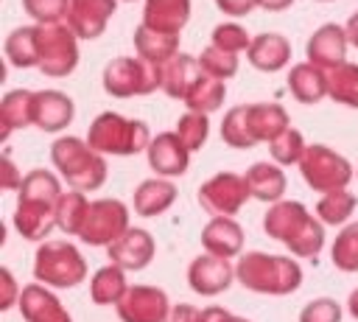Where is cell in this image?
<instances>
[{"label":"cell","mask_w":358,"mask_h":322,"mask_svg":"<svg viewBox=\"0 0 358 322\" xmlns=\"http://www.w3.org/2000/svg\"><path fill=\"white\" fill-rule=\"evenodd\" d=\"M263 230L268 238L288 246L294 258L316 260L324 249V224L296 199H282L271 204L263 216Z\"/></svg>","instance_id":"cell-1"},{"label":"cell","mask_w":358,"mask_h":322,"mask_svg":"<svg viewBox=\"0 0 358 322\" xmlns=\"http://www.w3.org/2000/svg\"><path fill=\"white\" fill-rule=\"evenodd\" d=\"M235 280L255 291V294H271L285 297L294 294L302 286V266L294 258L285 255H268V252H246L235 263Z\"/></svg>","instance_id":"cell-2"},{"label":"cell","mask_w":358,"mask_h":322,"mask_svg":"<svg viewBox=\"0 0 358 322\" xmlns=\"http://www.w3.org/2000/svg\"><path fill=\"white\" fill-rule=\"evenodd\" d=\"M50 162L59 171V176L67 182L70 190H98L106 182V160L98 154L87 140L64 134L56 137L50 146Z\"/></svg>","instance_id":"cell-3"},{"label":"cell","mask_w":358,"mask_h":322,"mask_svg":"<svg viewBox=\"0 0 358 322\" xmlns=\"http://www.w3.org/2000/svg\"><path fill=\"white\" fill-rule=\"evenodd\" d=\"M151 129L145 120L137 118H123L117 112H101L90 129H87V143L98 154H115V157H131L140 151H148L151 146Z\"/></svg>","instance_id":"cell-4"},{"label":"cell","mask_w":358,"mask_h":322,"mask_svg":"<svg viewBox=\"0 0 358 322\" xmlns=\"http://www.w3.org/2000/svg\"><path fill=\"white\" fill-rule=\"evenodd\" d=\"M34 277L48 288H76L81 280H87V260L70 241L50 238L36 246Z\"/></svg>","instance_id":"cell-5"},{"label":"cell","mask_w":358,"mask_h":322,"mask_svg":"<svg viewBox=\"0 0 358 322\" xmlns=\"http://www.w3.org/2000/svg\"><path fill=\"white\" fill-rule=\"evenodd\" d=\"M103 92L112 98H134V95H151L154 90H162V67L151 64L145 59L134 56H117L106 62L101 73Z\"/></svg>","instance_id":"cell-6"},{"label":"cell","mask_w":358,"mask_h":322,"mask_svg":"<svg viewBox=\"0 0 358 322\" xmlns=\"http://www.w3.org/2000/svg\"><path fill=\"white\" fill-rule=\"evenodd\" d=\"M299 174L308 182V188L322 196L333 193V190H344L350 185V179L355 176L350 160L324 143H310L305 148V154L299 160Z\"/></svg>","instance_id":"cell-7"},{"label":"cell","mask_w":358,"mask_h":322,"mask_svg":"<svg viewBox=\"0 0 358 322\" xmlns=\"http://www.w3.org/2000/svg\"><path fill=\"white\" fill-rule=\"evenodd\" d=\"M78 36L67 22L39 25V70L48 78H64L78 67Z\"/></svg>","instance_id":"cell-8"},{"label":"cell","mask_w":358,"mask_h":322,"mask_svg":"<svg viewBox=\"0 0 358 322\" xmlns=\"http://www.w3.org/2000/svg\"><path fill=\"white\" fill-rule=\"evenodd\" d=\"M246 199H252V193L246 188V179L235 171L213 174L207 182L199 185V193H196V202L201 204L204 213H210V218H215V216L235 218V213H241Z\"/></svg>","instance_id":"cell-9"},{"label":"cell","mask_w":358,"mask_h":322,"mask_svg":"<svg viewBox=\"0 0 358 322\" xmlns=\"http://www.w3.org/2000/svg\"><path fill=\"white\" fill-rule=\"evenodd\" d=\"M129 230V207L120 199H95L87 210L78 238L90 246H112Z\"/></svg>","instance_id":"cell-10"},{"label":"cell","mask_w":358,"mask_h":322,"mask_svg":"<svg viewBox=\"0 0 358 322\" xmlns=\"http://www.w3.org/2000/svg\"><path fill=\"white\" fill-rule=\"evenodd\" d=\"M171 300L157 286H129L126 297L117 302L120 322H165L171 314Z\"/></svg>","instance_id":"cell-11"},{"label":"cell","mask_w":358,"mask_h":322,"mask_svg":"<svg viewBox=\"0 0 358 322\" xmlns=\"http://www.w3.org/2000/svg\"><path fill=\"white\" fill-rule=\"evenodd\" d=\"M235 280V266L229 258H218V255H199L190 260L187 266V286L201 294V297H215L221 291H227Z\"/></svg>","instance_id":"cell-12"},{"label":"cell","mask_w":358,"mask_h":322,"mask_svg":"<svg viewBox=\"0 0 358 322\" xmlns=\"http://www.w3.org/2000/svg\"><path fill=\"white\" fill-rule=\"evenodd\" d=\"M347 45H350L347 28L338 25V22H324L310 34V39L305 45V56H308L310 64H316L324 73H330V70H336L338 64L347 62L344 59L347 56Z\"/></svg>","instance_id":"cell-13"},{"label":"cell","mask_w":358,"mask_h":322,"mask_svg":"<svg viewBox=\"0 0 358 322\" xmlns=\"http://www.w3.org/2000/svg\"><path fill=\"white\" fill-rule=\"evenodd\" d=\"M56 202L48 199H22L17 196V207H14V230L25 238V241H50L48 235L56 230Z\"/></svg>","instance_id":"cell-14"},{"label":"cell","mask_w":358,"mask_h":322,"mask_svg":"<svg viewBox=\"0 0 358 322\" xmlns=\"http://www.w3.org/2000/svg\"><path fill=\"white\" fill-rule=\"evenodd\" d=\"M157 244L154 235L143 227H129L112 246H106V258L109 263L120 266L123 272H140L154 260Z\"/></svg>","instance_id":"cell-15"},{"label":"cell","mask_w":358,"mask_h":322,"mask_svg":"<svg viewBox=\"0 0 358 322\" xmlns=\"http://www.w3.org/2000/svg\"><path fill=\"white\" fill-rule=\"evenodd\" d=\"M145 157H148V168H151L157 176H162V179L182 176V174L187 171V165H190V151H187V146L179 140L176 132H159V134L151 140Z\"/></svg>","instance_id":"cell-16"},{"label":"cell","mask_w":358,"mask_h":322,"mask_svg":"<svg viewBox=\"0 0 358 322\" xmlns=\"http://www.w3.org/2000/svg\"><path fill=\"white\" fill-rule=\"evenodd\" d=\"M117 11V0H70L67 25L78 39H98Z\"/></svg>","instance_id":"cell-17"},{"label":"cell","mask_w":358,"mask_h":322,"mask_svg":"<svg viewBox=\"0 0 358 322\" xmlns=\"http://www.w3.org/2000/svg\"><path fill=\"white\" fill-rule=\"evenodd\" d=\"M17 308H20L25 322H73V316L67 314L62 300L42 283L22 286Z\"/></svg>","instance_id":"cell-18"},{"label":"cell","mask_w":358,"mask_h":322,"mask_svg":"<svg viewBox=\"0 0 358 322\" xmlns=\"http://www.w3.org/2000/svg\"><path fill=\"white\" fill-rule=\"evenodd\" d=\"M76 104L62 90H36L34 92V126L42 132H62L73 123Z\"/></svg>","instance_id":"cell-19"},{"label":"cell","mask_w":358,"mask_h":322,"mask_svg":"<svg viewBox=\"0 0 358 322\" xmlns=\"http://www.w3.org/2000/svg\"><path fill=\"white\" fill-rule=\"evenodd\" d=\"M246 59H249V64L255 70L280 73L291 62V42H288V36H282L277 31L257 34V36H252V45L246 50Z\"/></svg>","instance_id":"cell-20"},{"label":"cell","mask_w":358,"mask_h":322,"mask_svg":"<svg viewBox=\"0 0 358 322\" xmlns=\"http://www.w3.org/2000/svg\"><path fill=\"white\" fill-rule=\"evenodd\" d=\"M201 246L218 258H235L243 249V227L229 216H215L201 230Z\"/></svg>","instance_id":"cell-21"},{"label":"cell","mask_w":358,"mask_h":322,"mask_svg":"<svg viewBox=\"0 0 358 322\" xmlns=\"http://www.w3.org/2000/svg\"><path fill=\"white\" fill-rule=\"evenodd\" d=\"M243 179H246V188H249L252 199L266 202V204L282 202V193H285L288 179H285V174H282V168L277 162H266V160L263 162H252L246 168Z\"/></svg>","instance_id":"cell-22"},{"label":"cell","mask_w":358,"mask_h":322,"mask_svg":"<svg viewBox=\"0 0 358 322\" xmlns=\"http://www.w3.org/2000/svg\"><path fill=\"white\" fill-rule=\"evenodd\" d=\"M201 64H199V56H190V53H176L168 64H162V92L168 98H176V101H185V95L193 90V84L201 78Z\"/></svg>","instance_id":"cell-23"},{"label":"cell","mask_w":358,"mask_h":322,"mask_svg":"<svg viewBox=\"0 0 358 322\" xmlns=\"http://www.w3.org/2000/svg\"><path fill=\"white\" fill-rule=\"evenodd\" d=\"M173 202H176V185L171 179L151 176L134 188V213L143 218H154L165 213Z\"/></svg>","instance_id":"cell-24"},{"label":"cell","mask_w":358,"mask_h":322,"mask_svg":"<svg viewBox=\"0 0 358 322\" xmlns=\"http://www.w3.org/2000/svg\"><path fill=\"white\" fill-rule=\"evenodd\" d=\"M190 20V0H145L143 25L165 34H179Z\"/></svg>","instance_id":"cell-25"},{"label":"cell","mask_w":358,"mask_h":322,"mask_svg":"<svg viewBox=\"0 0 358 322\" xmlns=\"http://www.w3.org/2000/svg\"><path fill=\"white\" fill-rule=\"evenodd\" d=\"M134 50L140 59L151 62V64H168L176 53H179V34H165V31H154L148 25H137L134 28Z\"/></svg>","instance_id":"cell-26"},{"label":"cell","mask_w":358,"mask_h":322,"mask_svg":"<svg viewBox=\"0 0 358 322\" xmlns=\"http://www.w3.org/2000/svg\"><path fill=\"white\" fill-rule=\"evenodd\" d=\"M34 92L36 90H8L0 101V140H8L14 129L34 126Z\"/></svg>","instance_id":"cell-27"},{"label":"cell","mask_w":358,"mask_h":322,"mask_svg":"<svg viewBox=\"0 0 358 322\" xmlns=\"http://www.w3.org/2000/svg\"><path fill=\"white\" fill-rule=\"evenodd\" d=\"M288 92L299 104H319L327 95V73L310 62H299L288 73Z\"/></svg>","instance_id":"cell-28"},{"label":"cell","mask_w":358,"mask_h":322,"mask_svg":"<svg viewBox=\"0 0 358 322\" xmlns=\"http://www.w3.org/2000/svg\"><path fill=\"white\" fill-rule=\"evenodd\" d=\"M249 126L257 143H271L285 129H291V120L282 104L268 101V104H249Z\"/></svg>","instance_id":"cell-29"},{"label":"cell","mask_w":358,"mask_h":322,"mask_svg":"<svg viewBox=\"0 0 358 322\" xmlns=\"http://www.w3.org/2000/svg\"><path fill=\"white\" fill-rule=\"evenodd\" d=\"M3 50H6V59L11 67H20V70L39 67V25L14 28L6 36Z\"/></svg>","instance_id":"cell-30"},{"label":"cell","mask_w":358,"mask_h":322,"mask_svg":"<svg viewBox=\"0 0 358 322\" xmlns=\"http://www.w3.org/2000/svg\"><path fill=\"white\" fill-rule=\"evenodd\" d=\"M126 291H129L126 272L115 263L101 266L90 280V300L95 305H115L117 308V302L126 297Z\"/></svg>","instance_id":"cell-31"},{"label":"cell","mask_w":358,"mask_h":322,"mask_svg":"<svg viewBox=\"0 0 358 322\" xmlns=\"http://www.w3.org/2000/svg\"><path fill=\"white\" fill-rule=\"evenodd\" d=\"M227 98V84L221 78H213L207 73H201V78L193 84V90L185 95V106L187 112H199V115H213L215 109L224 106Z\"/></svg>","instance_id":"cell-32"},{"label":"cell","mask_w":358,"mask_h":322,"mask_svg":"<svg viewBox=\"0 0 358 322\" xmlns=\"http://www.w3.org/2000/svg\"><path fill=\"white\" fill-rule=\"evenodd\" d=\"M92 202H87V193L81 190H64L56 202V224L62 232L67 235H78L81 232V224L87 218V210H90Z\"/></svg>","instance_id":"cell-33"},{"label":"cell","mask_w":358,"mask_h":322,"mask_svg":"<svg viewBox=\"0 0 358 322\" xmlns=\"http://www.w3.org/2000/svg\"><path fill=\"white\" fill-rule=\"evenodd\" d=\"M327 95L350 109H358V64L344 62L327 73Z\"/></svg>","instance_id":"cell-34"},{"label":"cell","mask_w":358,"mask_h":322,"mask_svg":"<svg viewBox=\"0 0 358 322\" xmlns=\"http://www.w3.org/2000/svg\"><path fill=\"white\" fill-rule=\"evenodd\" d=\"M221 140L232 148H252L257 146L252 126H249V104H238L232 109H227L224 120H221Z\"/></svg>","instance_id":"cell-35"},{"label":"cell","mask_w":358,"mask_h":322,"mask_svg":"<svg viewBox=\"0 0 358 322\" xmlns=\"http://www.w3.org/2000/svg\"><path fill=\"white\" fill-rule=\"evenodd\" d=\"M355 204H358V199H355V193L352 190H333V193H324L319 202H316V218L322 221V224H330V227H336V224H347V218L355 213Z\"/></svg>","instance_id":"cell-36"},{"label":"cell","mask_w":358,"mask_h":322,"mask_svg":"<svg viewBox=\"0 0 358 322\" xmlns=\"http://www.w3.org/2000/svg\"><path fill=\"white\" fill-rule=\"evenodd\" d=\"M62 193H64V190H62L59 176H56L53 171H48V168H34V171H28V174L22 176L20 190H17V196H22V199H48V202H59Z\"/></svg>","instance_id":"cell-37"},{"label":"cell","mask_w":358,"mask_h":322,"mask_svg":"<svg viewBox=\"0 0 358 322\" xmlns=\"http://www.w3.org/2000/svg\"><path fill=\"white\" fill-rule=\"evenodd\" d=\"M330 260L338 272H347V274L358 272V221L347 224L336 235V241L330 246Z\"/></svg>","instance_id":"cell-38"},{"label":"cell","mask_w":358,"mask_h":322,"mask_svg":"<svg viewBox=\"0 0 358 322\" xmlns=\"http://www.w3.org/2000/svg\"><path fill=\"white\" fill-rule=\"evenodd\" d=\"M305 148H308V143H305L302 132H299V129H294V126H291V129H285L277 140H271V143H268L271 162H277V165H299V160H302Z\"/></svg>","instance_id":"cell-39"},{"label":"cell","mask_w":358,"mask_h":322,"mask_svg":"<svg viewBox=\"0 0 358 322\" xmlns=\"http://www.w3.org/2000/svg\"><path fill=\"white\" fill-rule=\"evenodd\" d=\"M179 140L187 146V151H199L204 148L207 137H210V120L207 115H199V112H185L179 120H176V129Z\"/></svg>","instance_id":"cell-40"},{"label":"cell","mask_w":358,"mask_h":322,"mask_svg":"<svg viewBox=\"0 0 358 322\" xmlns=\"http://www.w3.org/2000/svg\"><path fill=\"white\" fill-rule=\"evenodd\" d=\"M199 64H201V70L207 76L221 78V81H227V78H232L238 73V56L235 53H227V50H221L215 45H207L199 53Z\"/></svg>","instance_id":"cell-41"},{"label":"cell","mask_w":358,"mask_h":322,"mask_svg":"<svg viewBox=\"0 0 358 322\" xmlns=\"http://www.w3.org/2000/svg\"><path fill=\"white\" fill-rule=\"evenodd\" d=\"M210 45H215V48H221V50L238 56V53L249 50L252 36H249V31H246L243 25H238V22H221V25L213 28V34H210Z\"/></svg>","instance_id":"cell-42"},{"label":"cell","mask_w":358,"mask_h":322,"mask_svg":"<svg viewBox=\"0 0 358 322\" xmlns=\"http://www.w3.org/2000/svg\"><path fill=\"white\" fill-rule=\"evenodd\" d=\"M22 8L36 25H59L67 20L70 0H22Z\"/></svg>","instance_id":"cell-43"},{"label":"cell","mask_w":358,"mask_h":322,"mask_svg":"<svg viewBox=\"0 0 358 322\" xmlns=\"http://www.w3.org/2000/svg\"><path fill=\"white\" fill-rule=\"evenodd\" d=\"M299 322H341V305L333 297H319L299 311Z\"/></svg>","instance_id":"cell-44"},{"label":"cell","mask_w":358,"mask_h":322,"mask_svg":"<svg viewBox=\"0 0 358 322\" xmlns=\"http://www.w3.org/2000/svg\"><path fill=\"white\" fill-rule=\"evenodd\" d=\"M20 291L22 288H17V280H14V274H11V269H0V308L3 311H8L11 305H17L20 302Z\"/></svg>","instance_id":"cell-45"},{"label":"cell","mask_w":358,"mask_h":322,"mask_svg":"<svg viewBox=\"0 0 358 322\" xmlns=\"http://www.w3.org/2000/svg\"><path fill=\"white\" fill-rule=\"evenodd\" d=\"M204 316V308H196V305H187V302H179L171 308L168 319L165 322H201Z\"/></svg>","instance_id":"cell-46"},{"label":"cell","mask_w":358,"mask_h":322,"mask_svg":"<svg viewBox=\"0 0 358 322\" xmlns=\"http://www.w3.org/2000/svg\"><path fill=\"white\" fill-rule=\"evenodd\" d=\"M215 6L229 17H246L257 8V0H215Z\"/></svg>","instance_id":"cell-47"},{"label":"cell","mask_w":358,"mask_h":322,"mask_svg":"<svg viewBox=\"0 0 358 322\" xmlns=\"http://www.w3.org/2000/svg\"><path fill=\"white\" fill-rule=\"evenodd\" d=\"M20 185H22V176L17 174V165L11 162V157L6 151L3 154V188L6 190H20Z\"/></svg>","instance_id":"cell-48"},{"label":"cell","mask_w":358,"mask_h":322,"mask_svg":"<svg viewBox=\"0 0 358 322\" xmlns=\"http://www.w3.org/2000/svg\"><path fill=\"white\" fill-rule=\"evenodd\" d=\"M201 322H249V319L235 316V314H229V311H224V308H218V305H210V308H204Z\"/></svg>","instance_id":"cell-49"},{"label":"cell","mask_w":358,"mask_h":322,"mask_svg":"<svg viewBox=\"0 0 358 322\" xmlns=\"http://www.w3.org/2000/svg\"><path fill=\"white\" fill-rule=\"evenodd\" d=\"M288 6H294V0H257V8L263 11H285Z\"/></svg>","instance_id":"cell-50"},{"label":"cell","mask_w":358,"mask_h":322,"mask_svg":"<svg viewBox=\"0 0 358 322\" xmlns=\"http://www.w3.org/2000/svg\"><path fill=\"white\" fill-rule=\"evenodd\" d=\"M344 28H347V39H350V45L358 48V11L344 22Z\"/></svg>","instance_id":"cell-51"},{"label":"cell","mask_w":358,"mask_h":322,"mask_svg":"<svg viewBox=\"0 0 358 322\" xmlns=\"http://www.w3.org/2000/svg\"><path fill=\"white\" fill-rule=\"evenodd\" d=\"M347 311H350V316L358 319V288L350 291V297H347Z\"/></svg>","instance_id":"cell-52"},{"label":"cell","mask_w":358,"mask_h":322,"mask_svg":"<svg viewBox=\"0 0 358 322\" xmlns=\"http://www.w3.org/2000/svg\"><path fill=\"white\" fill-rule=\"evenodd\" d=\"M117 3H120V0H117ZM123 3H134V0H123Z\"/></svg>","instance_id":"cell-53"},{"label":"cell","mask_w":358,"mask_h":322,"mask_svg":"<svg viewBox=\"0 0 358 322\" xmlns=\"http://www.w3.org/2000/svg\"><path fill=\"white\" fill-rule=\"evenodd\" d=\"M316 3H330V0H316Z\"/></svg>","instance_id":"cell-54"}]
</instances>
